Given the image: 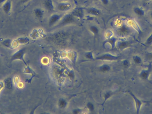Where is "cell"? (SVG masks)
<instances>
[{"label":"cell","mask_w":152,"mask_h":114,"mask_svg":"<svg viewBox=\"0 0 152 114\" xmlns=\"http://www.w3.org/2000/svg\"><path fill=\"white\" fill-rule=\"evenodd\" d=\"M76 17L71 13L64 14L60 21L58 23L59 27H64L67 25H70L75 22Z\"/></svg>","instance_id":"cell-1"},{"label":"cell","mask_w":152,"mask_h":114,"mask_svg":"<svg viewBox=\"0 0 152 114\" xmlns=\"http://www.w3.org/2000/svg\"><path fill=\"white\" fill-rule=\"evenodd\" d=\"M120 55H114L110 53H105L100 55L98 56L93 60L96 61H116L118 60L121 58Z\"/></svg>","instance_id":"cell-2"},{"label":"cell","mask_w":152,"mask_h":114,"mask_svg":"<svg viewBox=\"0 0 152 114\" xmlns=\"http://www.w3.org/2000/svg\"><path fill=\"white\" fill-rule=\"evenodd\" d=\"M127 92L130 95V96L132 97L133 100H134V103H135V107H136V113L137 114H139L140 111L141 107H142L143 104H145V103H149V102L151 101V100L149 101L140 100L138 98H137L136 95L132 91L128 90L127 91Z\"/></svg>","instance_id":"cell-3"},{"label":"cell","mask_w":152,"mask_h":114,"mask_svg":"<svg viewBox=\"0 0 152 114\" xmlns=\"http://www.w3.org/2000/svg\"><path fill=\"white\" fill-rule=\"evenodd\" d=\"M25 53H26V48H23L19 49L18 51L15 52L14 54L12 55L11 59H10V61H14L19 60L23 62V63L25 64V65L26 66H27L28 65L24 59V55H25Z\"/></svg>","instance_id":"cell-4"},{"label":"cell","mask_w":152,"mask_h":114,"mask_svg":"<svg viewBox=\"0 0 152 114\" xmlns=\"http://www.w3.org/2000/svg\"><path fill=\"white\" fill-rule=\"evenodd\" d=\"M64 15L63 14H60V13H54L52 14L49 19V26L52 27L55 25L56 24H58Z\"/></svg>","instance_id":"cell-5"},{"label":"cell","mask_w":152,"mask_h":114,"mask_svg":"<svg viewBox=\"0 0 152 114\" xmlns=\"http://www.w3.org/2000/svg\"><path fill=\"white\" fill-rule=\"evenodd\" d=\"M73 6L72 4L68 1H61L56 6L58 10L61 12H67L72 9Z\"/></svg>","instance_id":"cell-6"},{"label":"cell","mask_w":152,"mask_h":114,"mask_svg":"<svg viewBox=\"0 0 152 114\" xmlns=\"http://www.w3.org/2000/svg\"><path fill=\"white\" fill-rule=\"evenodd\" d=\"M132 33V29L127 25H123L120 27L117 30V34L118 35L122 37L127 36Z\"/></svg>","instance_id":"cell-7"},{"label":"cell","mask_w":152,"mask_h":114,"mask_svg":"<svg viewBox=\"0 0 152 114\" xmlns=\"http://www.w3.org/2000/svg\"><path fill=\"white\" fill-rule=\"evenodd\" d=\"M152 63H149L147 68L146 69H143L141 70L139 74V77L141 79L143 80L148 81L149 75L152 71Z\"/></svg>","instance_id":"cell-8"},{"label":"cell","mask_w":152,"mask_h":114,"mask_svg":"<svg viewBox=\"0 0 152 114\" xmlns=\"http://www.w3.org/2000/svg\"><path fill=\"white\" fill-rule=\"evenodd\" d=\"M133 42L127 40H118L116 43V47L119 50H124L128 48L132 47Z\"/></svg>","instance_id":"cell-9"},{"label":"cell","mask_w":152,"mask_h":114,"mask_svg":"<svg viewBox=\"0 0 152 114\" xmlns=\"http://www.w3.org/2000/svg\"><path fill=\"white\" fill-rule=\"evenodd\" d=\"M23 73H25V74H30L31 75V77L30 79H27L26 80V82H27V83H31L32 80L34 77H39L38 75L36 74V73L32 68H31L29 65L26 66V67L24 69Z\"/></svg>","instance_id":"cell-10"},{"label":"cell","mask_w":152,"mask_h":114,"mask_svg":"<svg viewBox=\"0 0 152 114\" xmlns=\"http://www.w3.org/2000/svg\"><path fill=\"white\" fill-rule=\"evenodd\" d=\"M71 13L76 18L82 19L84 16V9L82 8H76L73 9Z\"/></svg>","instance_id":"cell-11"},{"label":"cell","mask_w":152,"mask_h":114,"mask_svg":"<svg viewBox=\"0 0 152 114\" xmlns=\"http://www.w3.org/2000/svg\"><path fill=\"white\" fill-rule=\"evenodd\" d=\"M43 4L45 9L49 12L54 11V6L52 0H44Z\"/></svg>","instance_id":"cell-12"},{"label":"cell","mask_w":152,"mask_h":114,"mask_svg":"<svg viewBox=\"0 0 152 114\" xmlns=\"http://www.w3.org/2000/svg\"><path fill=\"white\" fill-rule=\"evenodd\" d=\"M4 87L9 90H11L13 89V81L12 78L11 77H8L6 78L4 80Z\"/></svg>","instance_id":"cell-13"},{"label":"cell","mask_w":152,"mask_h":114,"mask_svg":"<svg viewBox=\"0 0 152 114\" xmlns=\"http://www.w3.org/2000/svg\"><path fill=\"white\" fill-rule=\"evenodd\" d=\"M86 12L88 14L92 16H98L100 14V10L95 7H89L87 9Z\"/></svg>","instance_id":"cell-14"},{"label":"cell","mask_w":152,"mask_h":114,"mask_svg":"<svg viewBox=\"0 0 152 114\" xmlns=\"http://www.w3.org/2000/svg\"><path fill=\"white\" fill-rule=\"evenodd\" d=\"M11 7H12L11 1L9 0H8L3 4L2 6V9L6 14H8L11 11Z\"/></svg>","instance_id":"cell-15"},{"label":"cell","mask_w":152,"mask_h":114,"mask_svg":"<svg viewBox=\"0 0 152 114\" xmlns=\"http://www.w3.org/2000/svg\"><path fill=\"white\" fill-rule=\"evenodd\" d=\"M118 40V39L116 37H112L109 39H108L105 42L110 44L111 48L112 49H114L116 47V43H117Z\"/></svg>","instance_id":"cell-16"},{"label":"cell","mask_w":152,"mask_h":114,"mask_svg":"<svg viewBox=\"0 0 152 114\" xmlns=\"http://www.w3.org/2000/svg\"><path fill=\"white\" fill-rule=\"evenodd\" d=\"M35 16L37 19H41L44 16V12L43 10L40 8H36L34 10Z\"/></svg>","instance_id":"cell-17"},{"label":"cell","mask_w":152,"mask_h":114,"mask_svg":"<svg viewBox=\"0 0 152 114\" xmlns=\"http://www.w3.org/2000/svg\"><path fill=\"white\" fill-rule=\"evenodd\" d=\"M19 45L28 44L29 42V39L27 37H20L15 39Z\"/></svg>","instance_id":"cell-18"},{"label":"cell","mask_w":152,"mask_h":114,"mask_svg":"<svg viewBox=\"0 0 152 114\" xmlns=\"http://www.w3.org/2000/svg\"><path fill=\"white\" fill-rule=\"evenodd\" d=\"M68 104L67 101L63 98L60 99L58 101V106L60 108L62 109L66 108L67 107Z\"/></svg>","instance_id":"cell-19"},{"label":"cell","mask_w":152,"mask_h":114,"mask_svg":"<svg viewBox=\"0 0 152 114\" xmlns=\"http://www.w3.org/2000/svg\"><path fill=\"white\" fill-rule=\"evenodd\" d=\"M99 70L102 73H107L111 70V67L107 64H104L99 67Z\"/></svg>","instance_id":"cell-20"},{"label":"cell","mask_w":152,"mask_h":114,"mask_svg":"<svg viewBox=\"0 0 152 114\" xmlns=\"http://www.w3.org/2000/svg\"><path fill=\"white\" fill-rule=\"evenodd\" d=\"M133 11L136 15L139 16H142L145 15V11L141 8L136 7L133 9Z\"/></svg>","instance_id":"cell-21"},{"label":"cell","mask_w":152,"mask_h":114,"mask_svg":"<svg viewBox=\"0 0 152 114\" xmlns=\"http://www.w3.org/2000/svg\"><path fill=\"white\" fill-rule=\"evenodd\" d=\"M113 92H112V91H107L105 93L104 95V101L102 104H101L102 107H104V105L105 103L113 95Z\"/></svg>","instance_id":"cell-22"},{"label":"cell","mask_w":152,"mask_h":114,"mask_svg":"<svg viewBox=\"0 0 152 114\" xmlns=\"http://www.w3.org/2000/svg\"><path fill=\"white\" fill-rule=\"evenodd\" d=\"M12 42H12V40L10 39H5L3 41L2 44H3V46H5L6 47L12 49Z\"/></svg>","instance_id":"cell-23"},{"label":"cell","mask_w":152,"mask_h":114,"mask_svg":"<svg viewBox=\"0 0 152 114\" xmlns=\"http://www.w3.org/2000/svg\"><path fill=\"white\" fill-rule=\"evenodd\" d=\"M89 30L91 33H93L94 35H97L98 34L99 30L97 26L95 25H92L89 27Z\"/></svg>","instance_id":"cell-24"},{"label":"cell","mask_w":152,"mask_h":114,"mask_svg":"<svg viewBox=\"0 0 152 114\" xmlns=\"http://www.w3.org/2000/svg\"><path fill=\"white\" fill-rule=\"evenodd\" d=\"M39 31L36 29H34L30 34V37L31 39L34 40L36 39L37 38L39 37Z\"/></svg>","instance_id":"cell-25"},{"label":"cell","mask_w":152,"mask_h":114,"mask_svg":"<svg viewBox=\"0 0 152 114\" xmlns=\"http://www.w3.org/2000/svg\"><path fill=\"white\" fill-rule=\"evenodd\" d=\"M133 60L134 63L138 65L141 64L142 62V59L138 55L133 56Z\"/></svg>","instance_id":"cell-26"},{"label":"cell","mask_w":152,"mask_h":114,"mask_svg":"<svg viewBox=\"0 0 152 114\" xmlns=\"http://www.w3.org/2000/svg\"><path fill=\"white\" fill-rule=\"evenodd\" d=\"M68 55L69 58V59H70V60L73 62L74 61H76L77 60V59L73 57H77V53L71 51L68 53Z\"/></svg>","instance_id":"cell-27"},{"label":"cell","mask_w":152,"mask_h":114,"mask_svg":"<svg viewBox=\"0 0 152 114\" xmlns=\"http://www.w3.org/2000/svg\"><path fill=\"white\" fill-rule=\"evenodd\" d=\"M85 57L88 60H93L94 59L93 55V52H91V51L86 52L85 54Z\"/></svg>","instance_id":"cell-28"},{"label":"cell","mask_w":152,"mask_h":114,"mask_svg":"<svg viewBox=\"0 0 152 114\" xmlns=\"http://www.w3.org/2000/svg\"><path fill=\"white\" fill-rule=\"evenodd\" d=\"M86 108L90 112H93L94 111V105L91 102H88L86 104Z\"/></svg>","instance_id":"cell-29"},{"label":"cell","mask_w":152,"mask_h":114,"mask_svg":"<svg viewBox=\"0 0 152 114\" xmlns=\"http://www.w3.org/2000/svg\"><path fill=\"white\" fill-rule=\"evenodd\" d=\"M150 26L152 28V25L150 24ZM145 43H146V45H148V46H151L152 45V32L150 36L147 39Z\"/></svg>","instance_id":"cell-30"},{"label":"cell","mask_w":152,"mask_h":114,"mask_svg":"<svg viewBox=\"0 0 152 114\" xmlns=\"http://www.w3.org/2000/svg\"><path fill=\"white\" fill-rule=\"evenodd\" d=\"M66 75L71 80H73L74 78V72H73V70H69V71H68L67 72Z\"/></svg>","instance_id":"cell-31"},{"label":"cell","mask_w":152,"mask_h":114,"mask_svg":"<svg viewBox=\"0 0 152 114\" xmlns=\"http://www.w3.org/2000/svg\"><path fill=\"white\" fill-rule=\"evenodd\" d=\"M122 65L125 68H128L130 66V62H129V60H126L123 61V62H122Z\"/></svg>","instance_id":"cell-32"},{"label":"cell","mask_w":152,"mask_h":114,"mask_svg":"<svg viewBox=\"0 0 152 114\" xmlns=\"http://www.w3.org/2000/svg\"><path fill=\"white\" fill-rule=\"evenodd\" d=\"M82 110L80 108H76L74 109L72 111V113L74 114H81L82 113Z\"/></svg>","instance_id":"cell-33"},{"label":"cell","mask_w":152,"mask_h":114,"mask_svg":"<svg viewBox=\"0 0 152 114\" xmlns=\"http://www.w3.org/2000/svg\"><path fill=\"white\" fill-rule=\"evenodd\" d=\"M19 82L20 81L19 78H18L17 76H16V77H15L14 80V82L15 84L16 85H17L18 82Z\"/></svg>","instance_id":"cell-34"},{"label":"cell","mask_w":152,"mask_h":114,"mask_svg":"<svg viewBox=\"0 0 152 114\" xmlns=\"http://www.w3.org/2000/svg\"><path fill=\"white\" fill-rule=\"evenodd\" d=\"M101 1L103 5H106L109 3V0H101Z\"/></svg>","instance_id":"cell-35"},{"label":"cell","mask_w":152,"mask_h":114,"mask_svg":"<svg viewBox=\"0 0 152 114\" xmlns=\"http://www.w3.org/2000/svg\"><path fill=\"white\" fill-rule=\"evenodd\" d=\"M4 84L3 82H0V92L2 90V89L4 88Z\"/></svg>","instance_id":"cell-36"},{"label":"cell","mask_w":152,"mask_h":114,"mask_svg":"<svg viewBox=\"0 0 152 114\" xmlns=\"http://www.w3.org/2000/svg\"><path fill=\"white\" fill-rule=\"evenodd\" d=\"M146 56L149 59H152V52L147 53L146 54Z\"/></svg>","instance_id":"cell-37"},{"label":"cell","mask_w":152,"mask_h":114,"mask_svg":"<svg viewBox=\"0 0 152 114\" xmlns=\"http://www.w3.org/2000/svg\"><path fill=\"white\" fill-rule=\"evenodd\" d=\"M23 86H24L23 83H22V82H18V83L17 85V87L19 88H21L22 87H23Z\"/></svg>","instance_id":"cell-38"},{"label":"cell","mask_w":152,"mask_h":114,"mask_svg":"<svg viewBox=\"0 0 152 114\" xmlns=\"http://www.w3.org/2000/svg\"><path fill=\"white\" fill-rule=\"evenodd\" d=\"M30 1V0H20V2L22 4H25V3H27Z\"/></svg>","instance_id":"cell-39"},{"label":"cell","mask_w":152,"mask_h":114,"mask_svg":"<svg viewBox=\"0 0 152 114\" xmlns=\"http://www.w3.org/2000/svg\"><path fill=\"white\" fill-rule=\"evenodd\" d=\"M6 1V0H0V5H1V4L4 3L5 1Z\"/></svg>","instance_id":"cell-40"},{"label":"cell","mask_w":152,"mask_h":114,"mask_svg":"<svg viewBox=\"0 0 152 114\" xmlns=\"http://www.w3.org/2000/svg\"><path fill=\"white\" fill-rule=\"evenodd\" d=\"M61 1H68V0H60Z\"/></svg>","instance_id":"cell-41"},{"label":"cell","mask_w":152,"mask_h":114,"mask_svg":"<svg viewBox=\"0 0 152 114\" xmlns=\"http://www.w3.org/2000/svg\"><path fill=\"white\" fill-rule=\"evenodd\" d=\"M151 15V19H152V11H151V15Z\"/></svg>","instance_id":"cell-42"},{"label":"cell","mask_w":152,"mask_h":114,"mask_svg":"<svg viewBox=\"0 0 152 114\" xmlns=\"http://www.w3.org/2000/svg\"><path fill=\"white\" fill-rule=\"evenodd\" d=\"M145 1H151V0H145Z\"/></svg>","instance_id":"cell-43"},{"label":"cell","mask_w":152,"mask_h":114,"mask_svg":"<svg viewBox=\"0 0 152 114\" xmlns=\"http://www.w3.org/2000/svg\"><path fill=\"white\" fill-rule=\"evenodd\" d=\"M93 1H98V0H93Z\"/></svg>","instance_id":"cell-44"}]
</instances>
